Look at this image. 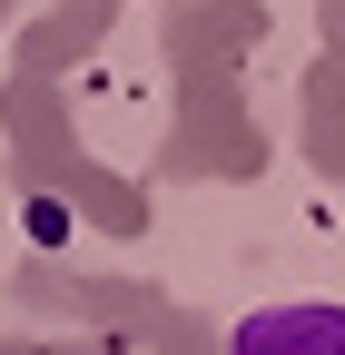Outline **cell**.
Wrapping results in <instances>:
<instances>
[{
  "label": "cell",
  "mask_w": 345,
  "mask_h": 355,
  "mask_svg": "<svg viewBox=\"0 0 345 355\" xmlns=\"http://www.w3.org/2000/svg\"><path fill=\"white\" fill-rule=\"evenodd\" d=\"M227 355H345V306H267L227 336Z\"/></svg>",
  "instance_id": "cell-1"
}]
</instances>
